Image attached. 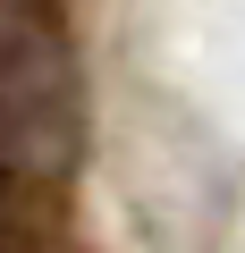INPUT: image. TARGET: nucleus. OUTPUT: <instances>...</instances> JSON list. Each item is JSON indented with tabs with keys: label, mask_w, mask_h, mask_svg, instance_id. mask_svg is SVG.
Segmentation results:
<instances>
[{
	"label": "nucleus",
	"mask_w": 245,
	"mask_h": 253,
	"mask_svg": "<svg viewBox=\"0 0 245 253\" xmlns=\"http://www.w3.org/2000/svg\"><path fill=\"white\" fill-rule=\"evenodd\" d=\"M85 161V68L51 17H0V186L59 194Z\"/></svg>",
	"instance_id": "nucleus-1"
}]
</instances>
